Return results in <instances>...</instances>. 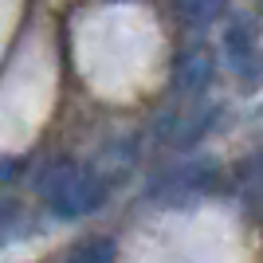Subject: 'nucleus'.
I'll return each instance as SVG.
<instances>
[{"mask_svg":"<svg viewBox=\"0 0 263 263\" xmlns=\"http://www.w3.org/2000/svg\"><path fill=\"white\" fill-rule=\"evenodd\" d=\"M259 55V35H255V24L248 16H236L228 20V32H224V59H228L232 71H248Z\"/></svg>","mask_w":263,"mask_h":263,"instance_id":"nucleus-4","label":"nucleus"},{"mask_svg":"<svg viewBox=\"0 0 263 263\" xmlns=\"http://www.w3.org/2000/svg\"><path fill=\"white\" fill-rule=\"evenodd\" d=\"M240 200L248 209H263V149L240 165Z\"/></svg>","mask_w":263,"mask_h":263,"instance_id":"nucleus-5","label":"nucleus"},{"mask_svg":"<svg viewBox=\"0 0 263 263\" xmlns=\"http://www.w3.org/2000/svg\"><path fill=\"white\" fill-rule=\"evenodd\" d=\"M40 197H44V204L55 216L79 220V216H90L106 200V181L95 169H87V165L55 161L40 177Z\"/></svg>","mask_w":263,"mask_h":263,"instance_id":"nucleus-1","label":"nucleus"},{"mask_svg":"<svg viewBox=\"0 0 263 263\" xmlns=\"http://www.w3.org/2000/svg\"><path fill=\"white\" fill-rule=\"evenodd\" d=\"M212 75H216V71H212V55H209V47L193 44V47H185V51L177 55L173 87H177V95H185V99H200V95L209 90Z\"/></svg>","mask_w":263,"mask_h":263,"instance_id":"nucleus-3","label":"nucleus"},{"mask_svg":"<svg viewBox=\"0 0 263 263\" xmlns=\"http://www.w3.org/2000/svg\"><path fill=\"white\" fill-rule=\"evenodd\" d=\"M173 8L189 28H204V24H212L220 16L224 0H173Z\"/></svg>","mask_w":263,"mask_h":263,"instance_id":"nucleus-6","label":"nucleus"},{"mask_svg":"<svg viewBox=\"0 0 263 263\" xmlns=\"http://www.w3.org/2000/svg\"><path fill=\"white\" fill-rule=\"evenodd\" d=\"M63 263H114V243L110 240H87V243H79Z\"/></svg>","mask_w":263,"mask_h":263,"instance_id":"nucleus-7","label":"nucleus"},{"mask_svg":"<svg viewBox=\"0 0 263 263\" xmlns=\"http://www.w3.org/2000/svg\"><path fill=\"white\" fill-rule=\"evenodd\" d=\"M212 185H216V165H212V161L181 165V169H173L169 177H161V181L154 185V197L169 200V204H189V200L204 197Z\"/></svg>","mask_w":263,"mask_h":263,"instance_id":"nucleus-2","label":"nucleus"}]
</instances>
